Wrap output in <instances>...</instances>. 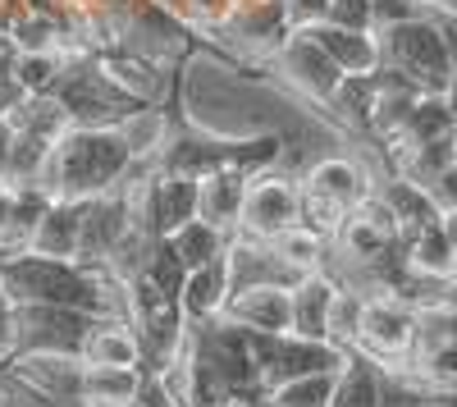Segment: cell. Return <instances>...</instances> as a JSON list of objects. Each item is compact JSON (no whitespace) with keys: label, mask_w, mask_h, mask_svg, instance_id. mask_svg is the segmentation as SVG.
I'll list each match as a JSON object with an SVG mask.
<instances>
[{"label":"cell","mask_w":457,"mask_h":407,"mask_svg":"<svg viewBox=\"0 0 457 407\" xmlns=\"http://www.w3.org/2000/svg\"><path fill=\"white\" fill-rule=\"evenodd\" d=\"M129 170H133V152L124 146L120 129H64L51 142L37 188L51 202H92L120 188Z\"/></svg>","instance_id":"cell-1"},{"label":"cell","mask_w":457,"mask_h":407,"mask_svg":"<svg viewBox=\"0 0 457 407\" xmlns=\"http://www.w3.org/2000/svg\"><path fill=\"white\" fill-rule=\"evenodd\" d=\"M79 307L92 316H105L101 275L79 262H55V256L14 252L5 256V307Z\"/></svg>","instance_id":"cell-2"},{"label":"cell","mask_w":457,"mask_h":407,"mask_svg":"<svg viewBox=\"0 0 457 407\" xmlns=\"http://www.w3.org/2000/svg\"><path fill=\"white\" fill-rule=\"evenodd\" d=\"M379 69L403 73L407 83L435 96H453V55L444 42V28L435 14H416L394 28H379Z\"/></svg>","instance_id":"cell-3"},{"label":"cell","mask_w":457,"mask_h":407,"mask_svg":"<svg viewBox=\"0 0 457 407\" xmlns=\"http://www.w3.org/2000/svg\"><path fill=\"white\" fill-rule=\"evenodd\" d=\"M96 316L79 307H10V357L19 353H64L83 357V344L92 335Z\"/></svg>","instance_id":"cell-4"},{"label":"cell","mask_w":457,"mask_h":407,"mask_svg":"<svg viewBox=\"0 0 457 407\" xmlns=\"http://www.w3.org/2000/svg\"><path fill=\"white\" fill-rule=\"evenodd\" d=\"M353 353L370 357L385 371H407L411 353H416V307L403 303L398 293H375V298H366L361 335H357Z\"/></svg>","instance_id":"cell-5"},{"label":"cell","mask_w":457,"mask_h":407,"mask_svg":"<svg viewBox=\"0 0 457 407\" xmlns=\"http://www.w3.org/2000/svg\"><path fill=\"white\" fill-rule=\"evenodd\" d=\"M256 357H261V376L265 389L288 385V380H307V376H334L348 366L353 353H343L329 339H302V335H256Z\"/></svg>","instance_id":"cell-6"},{"label":"cell","mask_w":457,"mask_h":407,"mask_svg":"<svg viewBox=\"0 0 457 407\" xmlns=\"http://www.w3.org/2000/svg\"><path fill=\"white\" fill-rule=\"evenodd\" d=\"M293 225H297V183L288 174H252L234 234L256 238V243H275Z\"/></svg>","instance_id":"cell-7"},{"label":"cell","mask_w":457,"mask_h":407,"mask_svg":"<svg viewBox=\"0 0 457 407\" xmlns=\"http://www.w3.org/2000/svg\"><path fill=\"white\" fill-rule=\"evenodd\" d=\"M279 69H284V79L302 92V96H312V101H325L338 92V83L348 79L316 42H312V32H288V42L279 46Z\"/></svg>","instance_id":"cell-8"},{"label":"cell","mask_w":457,"mask_h":407,"mask_svg":"<svg viewBox=\"0 0 457 407\" xmlns=\"http://www.w3.org/2000/svg\"><path fill=\"white\" fill-rule=\"evenodd\" d=\"M14 371L37 385L42 394H51L55 403L64 407H87L83 403V385H87V361L83 357H64V353H19V357H5Z\"/></svg>","instance_id":"cell-9"},{"label":"cell","mask_w":457,"mask_h":407,"mask_svg":"<svg viewBox=\"0 0 457 407\" xmlns=\"http://www.w3.org/2000/svg\"><path fill=\"white\" fill-rule=\"evenodd\" d=\"M224 320H234L247 335H288V288L265 284V288L228 293Z\"/></svg>","instance_id":"cell-10"},{"label":"cell","mask_w":457,"mask_h":407,"mask_svg":"<svg viewBox=\"0 0 457 407\" xmlns=\"http://www.w3.org/2000/svg\"><path fill=\"white\" fill-rule=\"evenodd\" d=\"M297 183H302V188H312L316 197L334 202L338 211H348V215L375 193V188H370V179H366V170L353 165V161H343V156H329V161L307 165V174H302Z\"/></svg>","instance_id":"cell-11"},{"label":"cell","mask_w":457,"mask_h":407,"mask_svg":"<svg viewBox=\"0 0 457 407\" xmlns=\"http://www.w3.org/2000/svg\"><path fill=\"white\" fill-rule=\"evenodd\" d=\"M83 361L87 366H114V371H142L146 353H142V339H137V329L129 320L96 316L92 335L83 344Z\"/></svg>","instance_id":"cell-12"},{"label":"cell","mask_w":457,"mask_h":407,"mask_svg":"<svg viewBox=\"0 0 457 407\" xmlns=\"http://www.w3.org/2000/svg\"><path fill=\"white\" fill-rule=\"evenodd\" d=\"M79 247H83V202H51L28 238V252L55 256V262H79Z\"/></svg>","instance_id":"cell-13"},{"label":"cell","mask_w":457,"mask_h":407,"mask_svg":"<svg viewBox=\"0 0 457 407\" xmlns=\"http://www.w3.org/2000/svg\"><path fill=\"white\" fill-rule=\"evenodd\" d=\"M334 275L316 270L307 279H297L288 288V335H302V339H325V325H329V307H334Z\"/></svg>","instance_id":"cell-14"},{"label":"cell","mask_w":457,"mask_h":407,"mask_svg":"<svg viewBox=\"0 0 457 407\" xmlns=\"http://www.w3.org/2000/svg\"><path fill=\"white\" fill-rule=\"evenodd\" d=\"M247 179L252 174H243V170H215V174L197 179V220L234 234L238 215H243V197H247Z\"/></svg>","instance_id":"cell-15"},{"label":"cell","mask_w":457,"mask_h":407,"mask_svg":"<svg viewBox=\"0 0 457 407\" xmlns=\"http://www.w3.org/2000/svg\"><path fill=\"white\" fill-rule=\"evenodd\" d=\"M302 32H312V42L343 73H375L379 69V37L375 32H348V28H334V23H312Z\"/></svg>","instance_id":"cell-16"},{"label":"cell","mask_w":457,"mask_h":407,"mask_svg":"<svg viewBox=\"0 0 457 407\" xmlns=\"http://www.w3.org/2000/svg\"><path fill=\"white\" fill-rule=\"evenodd\" d=\"M224 303H228V266L224 256L202 270H187L183 279V293H179V307H183V320L187 325H202V320H220L224 316Z\"/></svg>","instance_id":"cell-17"},{"label":"cell","mask_w":457,"mask_h":407,"mask_svg":"<svg viewBox=\"0 0 457 407\" xmlns=\"http://www.w3.org/2000/svg\"><path fill=\"white\" fill-rule=\"evenodd\" d=\"M329 407H385V366L353 353L348 366L334 380V403Z\"/></svg>","instance_id":"cell-18"},{"label":"cell","mask_w":457,"mask_h":407,"mask_svg":"<svg viewBox=\"0 0 457 407\" xmlns=\"http://www.w3.org/2000/svg\"><path fill=\"white\" fill-rule=\"evenodd\" d=\"M407 266L426 279H453L457 275V247L444 229V220H435V225H426L421 234L407 238Z\"/></svg>","instance_id":"cell-19"},{"label":"cell","mask_w":457,"mask_h":407,"mask_svg":"<svg viewBox=\"0 0 457 407\" xmlns=\"http://www.w3.org/2000/svg\"><path fill=\"white\" fill-rule=\"evenodd\" d=\"M228 238H234V234L206 225V220H187L183 229L170 234V247L179 252V262H183L187 270H202V266L220 262V256L228 252Z\"/></svg>","instance_id":"cell-20"},{"label":"cell","mask_w":457,"mask_h":407,"mask_svg":"<svg viewBox=\"0 0 457 407\" xmlns=\"http://www.w3.org/2000/svg\"><path fill=\"white\" fill-rule=\"evenodd\" d=\"M114 129H120V137H124V146L133 152V161L161 156L165 142H170V120L161 115V110H146V105L129 110V115L114 124Z\"/></svg>","instance_id":"cell-21"},{"label":"cell","mask_w":457,"mask_h":407,"mask_svg":"<svg viewBox=\"0 0 457 407\" xmlns=\"http://www.w3.org/2000/svg\"><path fill=\"white\" fill-rule=\"evenodd\" d=\"M275 252L284 256L297 275H316L329 262V238L316 234V229H307V225H293V229H284L275 238Z\"/></svg>","instance_id":"cell-22"},{"label":"cell","mask_w":457,"mask_h":407,"mask_svg":"<svg viewBox=\"0 0 457 407\" xmlns=\"http://www.w3.org/2000/svg\"><path fill=\"white\" fill-rule=\"evenodd\" d=\"M361 316H366V293L338 284L334 307H329V325H325V339L338 344L343 353H353L357 348V335H361Z\"/></svg>","instance_id":"cell-23"},{"label":"cell","mask_w":457,"mask_h":407,"mask_svg":"<svg viewBox=\"0 0 457 407\" xmlns=\"http://www.w3.org/2000/svg\"><path fill=\"white\" fill-rule=\"evenodd\" d=\"M142 371H114V366H87L83 403L87 407H129Z\"/></svg>","instance_id":"cell-24"},{"label":"cell","mask_w":457,"mask_h":407,"mask_svg":"<svg viewBox=\"0 0 457 407\" xmlns=\"http://www.w3.org/2000/svg\"><path fill=\"white\" fill-rule=\"evenodd\" d=\"M334 376H307V380H288V385H275L265 389V403L261 407H329L334 403Z\"/></svg>","instance_id":"cell-25"},{"label":"cell","mask_w":457,"mask_h":407,"mask_svg":"<svg viewBox=\"0 0 457 407\" xmlns=\"http://www.w3.org/2000/svg\"><path fill=\"white\" fill-rule=\"evenodd\" d=\"M0 407H64V403H55L51 394L28 385L10 361H0Z\"/></svg>","instance_id":"cell-26"},{"label":"cell","mask_w":457,"mask_h":407,"mask_svg":"<svg viewBox=\"0 0 457 407\" xmlns=\"http://www.w3.org/2000/svg\"><path fill=\"white\" fill-rule=\"evenodd\" d=\"M129 407H179L165 371H156V366H142V376H137V389H133V403Z\"/></svg>","instance_id":"cell-27"},{"label":"cell","mask_w":457,"mask_h":407,"mask_svg":"<svg viewBox=\"0 0 457 407\" xmlns=\"http://www.w3.org/2000/svg\"><path fill=\"white\" fill-rule=\"evenodd\" d=\"M325 23L348 28V32H375V10H370V0H329Z\"/></svg>","instance_id":"cell-28"},{"label":"cell","mask_w":457,"mask_h":407,"mask_svg":"<svg viewBox=\"0 0 457 407\" xmlns=\"http://www.w3.org/2000/svg\"><path fill=\"white\" fill-rule=\"evenodd\" d=\"M370 10H375V32H379V28H394L403 19L426 14V0H370Z\"/></svg>","instance_id":"cell-29"},{"label":"cell","mask_w":457,"mask_h":407,"mask_svg":"<svg viewBox=\"0 0 457 407\" xmlns=\"http://www.w3.org/2000/svg\"><path fill=\"white\" fill-rule=\"evenodd\" d=\"M426 193H430V202L439 206V215H453V211H457V165H448L444 174H435V179L426 183Z\"/></svg>","instance_id":"cell-30"},{"label":"cell","mask_w":457,"mask_h":407,"mask_svg":"<svg viewBox=\"0 0 457 407\" xmlns=\"http://www.w3.org/2000/svg\"><path fill=\"white\" fill-rule=\"evenodd\" d=\"M284 14L293 28H312L329 19V0H284Z\"/></svg>","instance_id":"cell-31"},{"label":"cell","mask_w":457,"mask_h":407,"mask_svg":"<svg viewBox=\"0 0 457 407\" xmlns=\"http://www.w3.org/2000/svg\"><path fill=\"white\" fill-rule=\"evenodd\" d=\"M10 357V307H0V361Z\"/></svg>","instance_id":"cell-32"},{"label":"cell","mask_w":457,"mask_h":407,"mask_svg":"<svg viewBox=\"0 0 457 407\" xmlns=\"http://www.w3.org/2000/svg\"><path fill=\"white\" fill-rule=\"evenodd\" d=\"M0 307H5V256H0Z\"/></svg>","instance_id":"cell-33"},{"label":"cell","mask_w":457,"mask_h":407,"mask_svg":"<svg viewBox=\"0 0 457 407\" xmlns=\"http://www.w3.org/2000/svg\"><path fill=\"white\" fill-rule=\"evenodd\" d=\"M453 110H457V96H453Z\"/></svg>","instance_id":"cell-34"}]
</instances>
